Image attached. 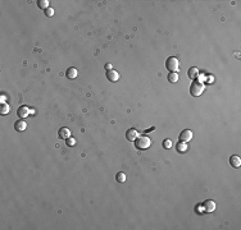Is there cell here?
I'll return each instance as SVG.
<instances>
[{
    "instance_id": "obj_1",
    "label": "cell",
    "mask_w": 241,
    "mask_h": 230,
    "mask_svg": "<svg viewBox=\"0 0 241 230\" xmlns=\"http://www.w3.org/2000/svg\"><path fill=\"white\" fill-rule=\"evenodd\" d=\"M151 146V139L148 136H139L136 138V147L139 150H146Z\"/></svg>"
},
{
    "instance_id": "obj_2",
    "label": "cell",
    "mask_w": 241,
    "mask_h": 230,
    "mask_svg": "<svg viewBox=\"0 0 241 230\" xmlns=\"http://www.w3.org/2000/svg\"><path fill=\"white\" fill-rule=\"evenodd\" d=\"M165 67H167V69L169 70V73H173V72H177L180 68V62L178 59L175 58V56H169V58L167 59V62H165Z\"/></svg>"
},
{
    "instance_id": "obj_3",
    "label": "cell",
    "mask_w": 241,
    "mask_h": 230,
    "mask_svg": "<svg viewBox=\"0 0 241 230\" xmlns=\"http://www.w3.org/2000/svg\"><path fill=\"white\" fill-rule=\"evenodd\" d=\"M204 88H205V86L201 82H194L190 87V93L193 95V96L198 97V96H200V95L203 93Z\"/></svg>"
},
{
    "instance_id": "obj_4",
    "label": "cell",
    "mask_w": 241,
    "mask_h": 230,
    "mask_svg": "<svg viewBox=\"0 0 241 230\" xmlns=\"http://www.w3.org/2000/svg\"><path fill=\"white\" fill-rule=\"evenodd\" d=\"M193 136L194 134L190 129H183L180 134V141H182V142H189V141L193 139Z\"/></svg>"
},
{
    "instance_id": "obj_5",
    "label": "cell",
    "mask_w": 241,
    "mask_h": 230,
    "mask_svg": "<svg viewBox=\"0 0 241 230\" xmlns=\"http://www.w3.org/2000/svg\"><path fill=\"white\" fill-rule=\"evenodd\" d=\"M203 207H204V210L207 212H213L215 210V202H214V201H212V200H207L204 202Z\"/></svg>"
},
{
    "instance_id": "obj_6",
    "label": "cell",
    "mask_w": 241,
    "mask_h": 230,
    "mask_svg": "<svg viewBox=\"0 0 241 230\" xmlns=\"http://www.w3.org/2000/svg\"><path fill=\"white\" fill-rule=\"evenodd\" d=\"M107 78L108 81H111V82H117V81L119 79V74L117 70H108L107 72Z\"/></svg>"
},
{
    "instance_id": "obj_7",
    "label": "cell",
    "mask_w": 241,
    "mask_h": 230,
    "mask_svg": "<svg viewBox=\"0 0 241 230\" xmlns=\"http://www.w3.org/2000/svg\"><path fill=\"white\" fill-rule=\"evenodd\" d=\"M30 113L31 110L28 109V106H21V108L18 109V111H17V114H18L19 118H27L28 115H30Z\"/></svg>"
},
{
    "instance_id": "obj_8",
    "label": "cell",
    "mask_w": 241,
    "mask_h": 230,
    "mask_svg": "<svg viewBox=\"0 0 241 230\" xmlns=\"http://www.w3.org/2000/svg\"><path fill=\"white\" fill-rule=\"evenodd\" d=\"M139 137V133H137V130L136 129H128L127 130V133H126V138L128 141H136V138Z\"/></svg>"
},
{
    "instance_id": "obj_9",
    "label": "cell",
    "mask_w": 241,
    "mask_h": 230,
    "mask_svg": "<svg viewBox=\"0 0 241 230\" xmlns=\"http://www.w3.org/2000/svg\"><path fill=\"white\" fill-rule=\"evenodd\" d=\"M14 128H16L17 132H23L27 128V123L24 120H17L16 124H14Z\"/></svg>"
},
{
    "instance_id": "obj_10",
    "label": "cell",
    "mask_w": 241,
    "mask_h": 230,
    "mask_svg": "<svg viewBox=\"0 0 241 230\" xmlns=\"http://www.w3.org/2000/svg\"><path fill=\"white\" fill-rule=\"evenodd\" d=\"M230 164H231V166H233V168H240L241 166V159L240 156H237V155H233V156L230 157Z\"/></svg>"
},
{
    "instance_id": "obj_11",
    "label": "cell",
    "mask_w": 241,
    "mask_h": 230,
    "mask_svg": "<svg viewBox=\"0 0 241 230\" xmlns=\"http://www.w3.org/2000/svg\"><path fill=\"white\" fill-rule=\"evenodd\" d=\"M58 134H59L60 138H63V139H68V138L71 137V130L68 128H66V127H63V128L59 129Z\"/></svg>"
},
{
    "instance_id": "obj_12",
    "label": "cell",
    "mask_w": 241,
    "mask_h": 230,
    "mask_svg": "<svg viewBox=\"0 0 241 230\" xmlns=\"http://www.w3.org/2000/svg\"><path fill=\"white\" fill-rule=\"evenodd\" d=\"M176 148H177V151H178L180 154H182V152H186V151H187V144H186V142H182V141H180V142L176 144Z\"/></svg>"
},
{
    "instance_id": "obj_13",
    "label": "cell",
    "mask_w": 241,
    "mask_h": 230,
    "mask_svg": "<svg viewBox=\"0 0 241 230\" xmlns=\"http://www.w3.org/2000/svg\"><path fill=\"white\" fill-rule=\"evenodd\" d=\"M77 69L76 68H69L68 70H67V77H68L69 79H74L77 77Z\"/></svg>"
},
{
    "instance_id": "obj_14",
    "label": "cell",
    "mask_w": 241,
    "mask_h": 230,
    "mask_svg": "<svg viewBox=\"0 0 241 230\" xmlns=\"http://www.w3.org/2000/svg\"><path fill=\"white\" fill-rule=\"evenodd\" d=\"M178 73L177 72H173V73H169L168 74V81L171 83H176V82H178Z\"/></svg>"
},
{
    "instance_id": "obj_15",
    "label": "cell",
    "mask_w": 241,
    "mask_h": 230,
    "mask_svg": "<svg viewBox=\"0 0 241 230\" xmlns=\"http://www.w3.org/2000/svg\"><path fill=\"white\" fill-rule=\"evenodd\" d=\"M187 74H189V78L191 79H194V78H196L198 77V74H199V70H198V68H190L189 69V72H187Z\"/></svg>"
},
{
    "instance_id": "obj_16",
    "label": "cell",
    "mask_w": 241,
    "mask_h": 230,
    "mask_svg": "<svg viewBox=\"0 0 241 230\" xmlns=\"http://www.w3.org/2000/svg\"><path fill=\"white\" fill-rule=\"evenodd\" d=\"M9 111H10V106L8 104H4V102H3V104L0 105V114L5 115V114H8Z\"/></svg>"
},
{
    "instance_id": "obj_17",
    "label": "cell",
    "mask_w": 241,
    "mask_h": 230,
    "mask_svg": "<svg viewBox=\"0 0 241 230\" xmlns=\"http://www.w3.org/2000/svg\"><path fill=\"white\" fill-rule=\"evenodd\" d=\"M49 4H50V3H49V0H39V3H37L39 8L45 9V10H46L48 8H50V6H49Z\"/></svg>"
},
{
    "instance_id": "obj_18",
    "label": "cell",
    "mask_w": 241,
    "mask_h": 230,
    "mask_svg": "<svg viewBox=\"0 0 241 230\" xmlns=\"http://www.w3.org/2000/svg\"><path fill=\"white\" fill-rule=\"evenodd\" d=\"M117 182H119V183H125L126 182V174L125 173L119 171L118 174H117Z\"/></svg>"
},
{
    "instance_id": "obj_19",
    "label": "cell",
    "mask_w": 241,
    "mask_h": 230,
    "mask_svg": "<svg viewBox=\"0 0 241 230\" xmlns=\"http://www.w3.org/2000/svg\"><path fill=\"white\" fill-rule=\"evenodd\" d=\"M163 147L167 148V150H168V148H171L172 147V141L171 139H165L164 142H163Z\"/></svg>"
},
{
    "instance_id": "obj_20",
    "label": "cell",
    "mask_w": 241,
    "mask_h": 230,
    "mask_svg": "<svg viewBox=\"0 0 241 230\" xmlns=\"http://www.w3.org/2000/svg\"><path fill=\"white\" fill-rule=\"evenodd\" d=\"M45 16H46V17H53V16H54V9H53V8H48L46 10H45Z\"/></svg>"
},
{
    "instance_id": "obj_21",
    "label": "cell",
    "mask_w": 241,
    "mask_h": 230,
    "mask_svg": "<svg viewBox=\"0 0 241 230\" xmlns=\"http://www.w3.org/2000/svg\"><path fill=\"white\" fill-rule=\"evenodd\" d=\"M76 143V141H74V138H72V137H69L68 139H67V144L68 146H73V144Z\"/></svg>"
},
{
    "instance_id": "obj_22",
    "label": "cell",
    "mask_w": 241,
    "mask_h": 230,
    "mask_svg": "<svg viewBox=\"0 0 241 230\" xmlns=\"http://www.w3.org/2000/svg\"><path fill=\"white\" fill-rule=\"evenodd\" d=\"M105 69H107V70H112V64H109V63H108V64L105 65Z\"/></svg>"
},
{
    "instance_id": "obj_23",
    "label": "cell",
    "mask_w": 241,
    "mask_h": 230,
    "mask_svg": "<svg viewBox=\"0 0 241 230\" xmlns=\"http://www.w3.org/2000/svg\"><path fill=\"white\" fill-rule=\"evenodd\" d=\"M155 129V127H151V128H149V129H146V130H145V132H146V133H149V132H153V130Z\"/></svg>"
}]
</instances>
